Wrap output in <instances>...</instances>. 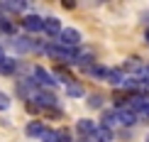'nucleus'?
I'll use <instances>...</instances> for the list:
<instances>
[{
	"label": "nucleus",
	"instance_id": "nucleus-1",
	"mask_svg": "<svg viewBox=\"0 0 149 142\" xmlns=\"http://www.w3.org/2000/svg\"><path fill=\"white\" fill-rule=\"evenodd\" d=\"M59 44L64 47V49L78 47V44H81V32H78V29H71V27L61 29V32H59Z\"/></svg>",
	"mask_w": 149,
	"mask_h": 142
},
{
	"label": "nucleus",
	"instance_id": "nucleus-2",
	"mask_svg": "<svg viewBox=\"0 0 149 142\" xmlns=\"http://www.w3.org/2000/svg\"><path fill=\"white\" fill-rule=\"evenodd\" d=\"M32 73H34V83L42 86V88H54V86H56V78H54L47 69H42V66H34Z\"/></svg>",
	"mask_w": 149,
	"mask_h": 142
},
{
	"label": "nucleus",
	"instance_id": "nucleus-3",
	"mask_svg": "<svg viewBox=\"0 0 149 142\" xmlns=\"http://www.w3.org/2000/svg\"><path fill=\"white\" fill-rule=\"evenodd\" d=\"M47 52H49V57L59 59L61 64H73V57H76V52H73V49H64V47H56V44H52Z\"/></svg>",
	"mask_w": 149,
	"mask_h": 142
},
{
	"label": "nucleus",
	"instance_id": "nucleus-4",
	"mask_svg": "<svg viewBox=\"0 0 149 142\" xmlns=\"http://www.w3.org/2000/svg\"><path fill=\"white\" fill-rule=\"evenodd\" d=\"M32 106L34 108H52V106H56V96H54V91H37Z\"/></svg>",
	"mask_w": 149,
	"mask_h": 142
},
{
	"label": "nucleus",
	"instance_id": "nucleus-5",
	"mask_svg": "<svg viewBox=\"0 0 149 142\" xmlns=\"http://www.w3.org/2000/svg\"><path fill=\"white\" fill-rule=\"evenodd\" d=\"M42 24H44V17H39V15H27L22 20V27L27 29V32H42Z\"/></svg>",
	"mask_w": 149,
	"mask_h": 142
},
{
	"label": "nucleus",
	"instance_id": "nucleus-6",
	"mask_svg": "<svg viewBox=\"0 0 149 142\" xmlns=\"http://www.w3.org/2000/svg\"><path fill=\"white\" fill-rule=\"evenodd\" d=\"M42 29H44L49 37H59V32H61V22L56 20V17H47L44 24H42Z\"/></svg>",
	"mask_w": 149,
	"mask_h": 142
},
{
	"label": "nucleus",
	"instance_id": "nucleus-7",
	"mask_svg": "<svg viewBox=\"0 0 149 142\" xmlns=\"http://www.w3.org/2000/svg\"><path fill=\"white\" fill-rule=\"evenodd\" d=\"M47 127L42 125L39 120H32V122H27V127H24V132L29 135V137H42V132H44Z\"/></svg>",
	"mask_w": 149,
	"mask_h": 142
},
{
	"label": "nucleus",
	"instance_id": "nucleus-8",
	"mask_svg": "<svg viewBox=\"0 0 149 142\" xmlns=\"http://www.w3.org/2000/svg\"><path fill=\"white\" fill-rule=\"evenodd\" d=\"M76 130L81 135H86V137H91V135L95 132V122H93V120H78L76 122Z\"/></svg>",
	"mask_w": 149,
	"mask_h": 142
},
{
	"label": "nucleus",
	"instance_id": "nucleus-9",
	"mask_svg": "<svg viewBox=\"0 0 149 142\" xmlns=\"http://www.w3.org/2000/svg\"><path fill=\"white\" fill-rule=\"evenodd\" d=\"M15 71H17V61H15V59H10V57H5V59H3V64H0V73H5V76H12Z\"/></svg>",
	"mask_w": 149,
	"mask_h": 142
},
{
	"label": "nucleus",
	"instance_id": "nucleus-10",
	"mask_svg": "<svg viewBox=\"0 0 149 142\" xmlns=\"http://www.w3.org/2000/svg\"><path fill=\"white\" fill-rule=\"evenodd\" d=\"M117 120H120L122 125H132V122L137 120V113H132L130 108H125V110H117Z\"/></svg>",
	"mask_w": 149,
	"mask_h": 142
},
{
	"label": "nucleus",
	"instance_id": "nucleus-11",
	"mask_svg": "<svg viewBox=\"0 0 149 142\" xmlns=\"http://www.w3.org/2000/svg\"><path fill=\"white\" fill-rule=\"evenodd\" d=\"M93 137H95V142H110L113 140V130H108V127H95V132H93Z\"/></svg>",
	"mask_w": 149,
	"mask_h": 142
},
{
	"label": "nucleus",
	"instance_id": "nucleus-12",
	"mask_svg": "<svg viewBox=\"0 0 149 142\" xmlns=\"http://www.w3.org/2000/svg\"><path fill=\"white\" fill-rule=\"evenodd\" d=\"M117 113L115 110H105L103 113V127H108V130H113V125H117Z\"/></svg>",
	"mask_w": 149,
	"mask_h": 142
},
{
	"label": "nucleus",
	"instance_id": "nucleus-13",
	"mask_svg": "<svg viewBox=\"0 0 149 142\" xmlns=\"http://www.w3.org/2000/svg\"><path fill=\"white\" fill-rule=\"evenodd\" d=\"M105 81L113 83V86H120V83H122V71H120V69H108V73H105Z\"/></svg>",
	"mask_w": 149,
	"mask_h": 142
},
{
	"label": "nucleus",
	"instance_id": "nucleus-14",
	"mask_svg": "<svg viewBox=\"0 0 149 142\" xmlns=\"http://www.w3.org/2000/svg\"><path fill=\"white\" fill-rule=\"evenodd\" d=\"M66 93L73 96V98H81V96H83V86L76 83V81H71V83H66Z\"/></svg>",
	"mask_w": 149,
	"mask_h": 142
},
{
	"label": "nucleus",
	"instance_id": "nucleus-15",
	"mask_svg": "<svg viewBox=\"0 0 149 142\" xmlns=\"http://www.w3.org/2000/svg\"><path fill=\"white\" fill-rule=\"evenodd\" d=\"M125 69H127V71H142L144 66H142V61H139L137 57H130V59L125 61Z\"/></svg>",
	"mask_w": 149,
	"mask_h": 142
},
{
	"label": "nucleus",
	"instance_id": "nucleus-16",
	"mask_svg": "<svg viewBox=\"0 0 149 142\" xmlns=\"http://www.w3.org/2000/svg\"><path fill=\"white\" fill-rule=\"evenodd\" d=\"M42 142H59L56 140V130H44L42 132Z\"/></svg>",
	"mask_w": 149,
	"mask_h": 142
},
{
	"label": "nucleus",
	"instance_id": "nucleus-17",
	"mask_svg": "<svg viewBox=\"0 0 149 142\" xmlns=\"http://www.w3.org/2000/svg\"><path fill=\"white\" fill-rule=\"evenodd\" d=\"M8 108H10V98L0 91V110H8Z\"/></svg>",
	"mask_w": 149,
	"mask_h": 142
},
{
	"label": "nucleus",
	"instance_id": "nucleus-18",
	"mask_svg": "<svg viewBox=\"0 0 149 142\" xmlns=\"http://www.w3.org/2000/svg\"><path fill=\"white\" fill-rule=\"evenodd\" d=\"M88 106L100 108V106H103V98H100V96H91V98H88Z\"/></svg>",
	"mask_w": 149,
	"mask_h": 142
},
{
	"label": "nucleus",
	"instance_id": "nucleus-19",
	"mask_svg": "<svg viewBox=\"0 0 149 142\" xmlns=\"http://www.w3.org/2000/svg\"><path fill=\"white\" fill-rule=\"evenodd\" d=\"M24 8H27L24 3H10L8 5V10H24Z\"/></svg>",
	"mask_w": 149,
	"mask_h": 142
},
{
	"label": "nucleus",
	"instance_id": "nucleus-20",
	"mask_svg": "<svg viewBox=\"0 0 149 142\" xmlns=\"http://www.w3.org/2000/svg\"><path fill=\"white\" fill-rule=\"evenodd\" d=\"M142 113H144L147 118H149V101H147V106H144V110H142Z\"/></svg>",
	"mask_w": 149,
	"mask_h": 142
},
{
	"label": "nucleus",
	"instance_id": "nucleus-21",
	"mask_svg": "<svg viewBox=\"0 0 149 142\" xmlns=\"http://www.w3.org/2000/svg\"><path fill=\"white\" fill-rule=\"evenodd\" d=\"M3 59H5V52H3V49H0V64H3Z\"/></svg>",
	"mask_w": 149,
	"mask_h": 142
},
{
	"label": "nucleus",
	"instance_id": "nucleus-22",
	"mask_svg": "<svg viewBox=\"0 0 149 142\" xmlns=\"http://www.w3.org/2000/svg\"><path fill=\"white\" fill-rule=\"evenodd\" d=\"M147 42H149V29H147Z\"/></svg>",
	"mask_w": 149,
	"mask_h": 142
},
{
	"label": "nucleus",
	"instance_id": "nucleus-23",
	"mask_svg": "<svg viewBox=\"0 0 149 142\" xmlns=\"http://www.w3.org/2000/svg\"><path fill=\"white\" fill-rule=\"evenodd\" d=\"M147 142H149V137H147Z\"/></svg>",
	"mask_w": 149,
	"mask_h": 142
}]
</instances>
